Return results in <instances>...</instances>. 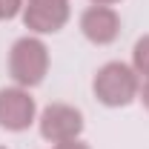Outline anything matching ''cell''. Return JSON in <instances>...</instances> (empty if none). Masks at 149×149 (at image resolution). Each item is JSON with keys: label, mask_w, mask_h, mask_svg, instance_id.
<instances>
[{"label": "cell", "mask_w": 149, "mask_h": 149, "mask_svg": "<svg viewBox=\"0 0 149 149\" xmlns=\"http://www.w3.org/2000/svg\"><path fill=\"white\" fill-rule=\"evenodd\" d=\"M92 89H95V97L103 106L118 109V106H126V103H132L138 97L141 83H138V72L132 66L120 63V60H112V63L97 69Z\"/></svg>", "instance_id": "1"}, {"label": "cell", "mask_w": 149, "mask_h": 149, "mask_svg": "<svg viewBox=\"0 0 149 149\" xmlns=\"http://www.w3.org/2000/svg\"><path fill=\"white\" fill-rule=\"evenodd\" d=\"M49 72V49L43 40L37 37H20L15 40L12 52H9V74L12 80L23 86V89H32L37 83H43V77Z\"/></svg>", "instance_id": "2"}, {"label": "cell", "mask_w": 149, "mask_h": 149, "mask_svg": "<svg viewBox=\"0 0 149 149\" xmlns=\"http://www.w3.org/2000/svg\"><path fill=\"white\" fill-rule=\"evenodd\" d=\"M80 132H83V115L69 103H52L40 115V135L52 143L74 141Z\"/></svg>", "instance_id": "3"}, {"label": "cell", "mask_w": 149, "mask_h": 149, "mask_svg": "<svg viewBox=\"0 0 149 149\" xmlns=\"http://www.w3.org/2000/svg\"><path fill=\"white\" fill-rule=\"evenodd\" d=\"M35 120V97L23 86L0 89V126L9 132H23Z\"/></svg>", "instance_id": "4"}, {"label": "cell", "mask_w": 149, "mask_h": 149, "mask_svg": "<svg viewBox=\"0 0 149 149\" xmlns=\"http://www.w3.org/2000/svg\"><path fill=\"white\" fill-rule=\"evenodd\" d=\"M23 20L32 32L40 35L60 32L69 20V0H29L23 9Z\"/></svg>", "instance_id": "5"}, {"label": "cell", "mask_w": 149, "mask_h": 149, "mask_svg": "<svg viewBox=\"0 0 149 149\" xmlns=\"http://www.w3.org/2000/svg\"><path fill=\"white\" fill-rule=\"evenodd\" d=\"M80 32L86 35V40H92L97 46H106L120 35V17L109 6H89L80 15Z\"/></svg>", "instance_id": "6"}, {"label": "cell", "mask_w": 149, "mask_h": 149, "mask_svg": "<svg viewBox=\"0 0 149 149\" xmlns=\"http://www.w3.org/2000/svg\"><path fill=\"white\" fill-rule=\"evenodd\" d=\"M132 69L138 74H143V77H149V35H143L135 43V49H132Z\"/></svg>", "instance_id": "7"}, {"label": "cell", "mask_w": 149, "mask_h": 149, "mask_svg": "<svg viewBox=\"0 0 149 149\" xmlns=\"http://www.w3.org/2000/svg\"><path fill=\"white\" fill-rule=\"evenodd\" d=\"M23 0H0V20H12L20 15Z\"/></svg>", "instance_id": "8"}, {"label": "cell", "mask_w": 149, "mask_h": 149, "mask_svg": "<svg viewBox=\"0 0 149 149\" xmlns=\"http://www.w3.org/2000/svg\"><path fill=\"white\" fill-rule=\"evenodd\" d=\"M55 149H89V146H86L83 141H77V138H74V141H66V143H57Z\"/></svg>", "instance_id": "9"}, {"label": "cell", "mask_w": 149, "mask_h": 149, "mask_svg": "<svg viewBox=\"0 0 149 149\" xmlns=\"http://www.w3.org/2000/svg\"><path fill=\"white\" fill-rule=\"evenodd\" d=\"M138 95H141V100H143V106L149 109V77H146V83H143V89H141Z\"/></svg>", "instance_id": "10"}, {"label": "cell", "mask_w": 149, "mask_h": 149, "mask_svg": "<svg viewBox=\"0 0 149 149\" xmlns=\"http://www.w3.org/2000/svg\"><path fill=\"white\" fill-rule=\"evenodd\" d=\"M95 6H112V3H120V0H92Z\"/></svg>", "instance_id": "11"}, {"label": "cell", "mask_w": 149, "mask_h": 149, "mask_svg": "<svg viewBox=\"0 0 149 149\" xmlns=\"http://www.w3.org/2000/svg\"><path fill=\"white\" fill-rule=\"evenodd\" d=\"M0 149H6V146H0Z\"/></svg>", "instance_id": "12"}]
</instances>
